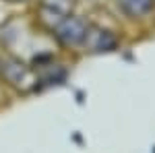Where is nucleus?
I'll return each instance as SVG.
<instances>
[{
	"label": "nucleus",
	"mask_w": 155,
	"mask_h": 153,
	"mask_svg": "<svg viewBox=\"0 0 155 153\" xmlns=\"http://www.w3.org/2000/svg\"><path fill=\"white\" fill-rule=\"evenodd\" d=\"M0 81L15 93L21 95L37 91V72L33 64L21 60L19 56H12L8 52L0 54Z\"/></svg>",
	"instance_id": "obj_1"
},
{
	"label": "nucleus",
	"mask_w": 155,
	"mask_h": 153,
	"mask_svg": "<svg viewBox=\"0 0 155 153\" xmlns=\"http://www.w3.org/2000/svg\"><path fill=\"white\" fill-rule=\"evenodd\" d=\"M87 27H89V21L85 17H81V15L72 12L66 19L60 21V25L52 31V35L58 42L60 48H64V50H77V48L83 46Z\"/></svg>",
	"instance_id": "obj_2"
},
{
	"label": "nucleus",
	"mask_w": 155,
	"mask_h": 153,
	"mask_svg": "<svg viewBox=\"0 0 155 153\" xmlns=\"http://www.w3.org/2000/svg\"><path fill=\"white\" fill-rule=\"evenodd\" d=\"M74 12V0H37L35 19L39 27L46 31H54L62 19Z\"/></svg>",
	"instance_id": "obj_3"
},
{
	"label": "nucleus",
	"mask_w": 155,
	"mask_h": 153,
	"mask_svg": "<svg viewBox=\"0 0 155 153\" xmlns=\"http://www.w3.org/2000/svg\"><path fill=\"white\" fill-rule=\"evenodd\" d=\"M118 46H120V37L116 31L101 27V25L89 23L81 50H85L87 54H110V52H116Z\"/></svg>",
	"instance_id": "obj_4"
},
{
	"label": "nucleus",
	"mask_w": 155,
	"mask_h": 153,
	"mask_svg": "<svg viewBox=\"0 0 155 153\" xmlns=\"http://www.w3.org/2000/svg\"><path fill=\"white\" fill-rule=\"evenodd\" d=\"M120 12L128 17L130 21L147 19L155 11V0H116Z\"/></svg>",
	"instance_id": "obj_5"
},
{
	"label": "nucleus",
	"mask_w": 155,
	"mask_h": 153,
	"mask_svg": "<svg viewBox=\"0 0 155 153\" xmlns=\"http://www.w3.org/2000/svg\"><path fill=\"white\" fill-rule=\"evenodd\" d=\"M6 2H29V0H6Z\"/></svg>",
	"instance_id": "obj_6"
}]
</instances>
